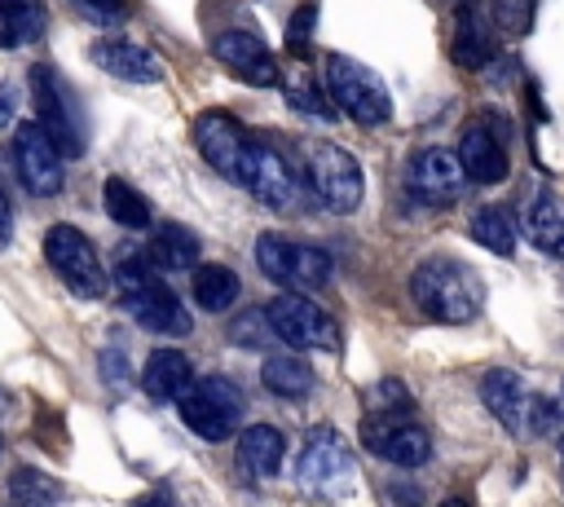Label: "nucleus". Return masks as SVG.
Masks as SVG:
<instances>
[{
	"label": "nucleus",
	"instance_id": "f257e3e1",
	"mask_svg": "<svg viewBox=\"0 0 564 507\" xmlns=\"http://www.w3.org/2000/svg\"><path fill=\"white\" fill-rule=\"evenodd\" d=\"M410 295H414V304L432 322H445V326L471 322L485 309V282L458 256H427V260H419L414 273H410Z\"/></svg>",
	"mask_w": 564,
	"mask_h": 507
},
{
	"label": "nucleus",
	"instance_id": "f03ea898",
	"mask_svg": "<svg viewBox=\"0 0 564 507\" xmlns=\"http://www.w3.org/2000/svg\"><path fill=\"white\" fill-rule=\"evenodd\" d=\"M238 185L269 212H300L308 203V176L269 141V137H251L238 163Z\"/></svg>",
	"mask_w": 564,
	"mask_h": 507
},
{
	"label": "nucleus",
	"instance_id": "7ed1b4c3",
	"mask_svg": "<svg viewBox=\"0 0 564 507\" xmlns=\"http://www.w3.org/2000/svg\"><path fill=\"white\" fill-rule=\"evenodd\" d=\"M300 154H304V176H308L313 198H322V207L335 216H352L361 207V194H366L361 163L344 145L313 141V137L300 141Z\"/></svg>",
	"mask_w": 564,
	"mask_h": 507
},
{
	"label": "nucleus",
	"instance_id": "20e7f679",
	"mask_svg": "<svg viewBox=\"0 0 564 507\" xmlns=\"http://www.w3.org/2000/svg\"><path fill=\"white\" fill-rule=\"evenodd\" d=\"M326 93L361 128H379V123L392 119L388 84L366 62H357V57H344V53H330L326 57Z\"/></svg>",
	"mask_w": 564,
	"mask_h": 507
},
{
	"label": "nucleus",
	"instance_id": "39448f33",
	"mask_svg": "<svg viewBox=\"0 0 564 507\" xmlns=\"http://www.w3.org/2000/svg\"><path fill=\"white\" fill-rule=\"evenodd\" d=\"M242 410H247V401H242V392H238L225 375H203V379H194V384L181 392V401H176L181 423H185L194 436H203V441H229V436L238 432V423H242Z\"/></svg>",
	"mask_w": 564,
	"mask_h": 507
},
{
	"label": "nucleus",
	"instance_id": "423d86ee",
	"mask_svg": "<svg viewBox=\"0 0 564 507\" xmlns=\"http://www.w3.org/2000/svg\"><path fill=\"white\" fill-rule=\"evenodd\" d=\"M256 265L269 282H278L282 291H317L330 282L335 265L322 247L313 242H295L286 234H260L256 238Z\"/></svg>",
	"mask_w": 564,
	"mask_h": 507
},
{
	"label": "nucleus",
	"instance_id": "0eeeda50",
	"mask_svg": "<svg viewBox=\"0 0 564 507\" xmlns=\"http://www.w3.org/2000/svg\"><path fill=\"white\" fill-rule=\"evenodd\" d=\"M295 476L317 498H348L357 489V459L335 428H313L300 450Z\"/></svg>",
	"mask_w": 564,
	"mask_h": 507
},
{
	"label": "nucleus",
	"instance_id": "6e6552de",
	"mask_svg": "<svg viewBox=\"0 0 564 507\" xmlns=\"http://www.w3.org/2000/svg\"><path fill=\"white\" fill-rule=\"evenodd\" d=\"M31 101H35V119L48 128V137L62 145V154H84V115L75 106V88L62 79L57 66L40 62L31 66Z\"/></svg>",
	"mask_w": 564,
	"mask_h": 507
},
{
	"label": "nucleus",
	"instance_id": "1a4fd4ad",
	"mask_svg": "<svg viewBox=\"0 0 564 507\" xmlns=\"http://www.w3.org/2000/svg\"><path fill=\"white\" fill-rule=\"evenodd\" d=\"M44 260L53 265V273L62 278V287L79 300H97L110 282L97 247L75 229V225H48L44 234Z\"/></svg>",
	"mask_w": 564,
	"mask_h": 507
},
{
	"label": "nucleus",
	"instance_id": "9d476101",
	"mask_svg": "<svg viewBox=\"0 0 564 507\" xmlns=\"http://www.w3.org/2000/svg\"><path fill=\"white\" fill-rule=\"evenodd\" d=\"M269 326L282 344L291 348H322V353H335L339 348V326L326 309H317L304 291H278L269 304Z\"/></svg>",
	"mask_w": 564,
	"mask_h": 507
},
{
	"label": "nucleus",
	"instance_id": "9b49d317",
	"mask_svg": "<svg viewBox=\"0 0 564 507\" xmlns=\"http://www.w3.org/2000/svg\"><path fill=\"white\" fill-rule=\"evenodd\" d=\"M361 445L397 467H423L432 459V432L410 419V410H370L361 419Z\"/></svg>",
	"mask_w": 564,
	"mask_h": 507
},
{
	"label": "nucleus",
	"instance_id": "f8f14e48",
	"mask_svg": "<svg viewBox=\"0 0 564 507\" xmlns=\"http://www.w3.org/2000/svg\"><path fill=\"white\" fill-rule=\"evenodd\" d=\"M62 159H66L62 145L48 137V128H44L40 119L13 128V163H18L22 185H26L35 198H53V194L66 185Z\"/></svg>",
	"mask_w": 564,
	"mask_h": 507
},
{
	"label": "nucleus",
	"instance_id": "ddd939ff",
	"mask_svg": "<svg viewBox=\"0 0 564 507\" xmlns=\"http://www.w3.org/2000/svg\"><path fill=\"white\" fill-rule=\"evenodd\" d=\"M467 181L471 176H467L463 159L445 145H423L405 163V190H410L414 203H427V207H454Z\"/></svg>",
	"mask_w": 564,
	"mask_h": 507
},
{
	"label": "nucleus",
	"instance_id": "4468645a",
	"mask_svg": "<svg viewBox=\"0 0 564 507\" xmlns=\"http://www.w3.org/2000/svg\"><path fill=\"white\" fill-rule=\"evenodd\" d=\"M247 128L225 115V110H203L194 119V150L203 154V163L212 172H220L225 181H238V163H242V150H247Z\"/></svg>",
	"mask_w": 564,
	"mask_h": 507
},
{
	"label": "nucleus",
	"instance_id": "2eb2a0df",
	"mask_svg": "<svg viewBox=\"0 0 564 507\" xmlns=\"http://www.w3.org/2000/svg\"><path fill=\"white\" fill-rule=\"evenodd\" d=\"M212 53L229 66V75H238L251 88H269V84L282 79L269 44L260 35H251V31H216L212 35Z\"/></svg>",
	"mask_w": 564,
	"mask_h": 507
},
{
	"label": "nucleus",
	"instance_id": "dca6fc26",
	"mask_svg": "<svg viewBox=\"0 0 564 507\" xmlns=\"http://www.w3.org/2000/svg\"><path fill=\"white\" fill-rule=\"evenodd\" d=\"M123 309L132 313V322H141L145 331L167 335V339H185V335L194 331V317L185 313L181 295H176L163 278H154V282H145L141 291L123 295Z\"/></svg>",
	"mask_w": 564,
	"mask_h": 507
},
{
	"label": "nucleus",
	"instance_id": "f3484780",
	"mask_svg": "<svg viewBox=\"0 0 564 507\" xmlns=\"http://www.w3.org/2000/svg\"><path fill=\"white\" fill-rule=\"evenodd\" d=\"M480 401L489 406V414L516 432V436H529V406H533V392L524 384V375L507 370V366H494L480 375Z\"/></svg>",
	"mask_w": 564,
	"mask_h": 507
},
{
	"label": "nucleus",
	"instance_id": "a211bd4d",
	"mask_svg": "<svg viewBox=\"0 0 564 507\" xmlns=\"http://www.w3.org/2000/svg\"><path fill=\"white\" fill-rule=\"evenodd\" d=\"M458 159H463V168H467V176H471L476 185H498V181L507 176V168H511L502 137H498L489 123H480V119L463 128Z\"/></svg>",
	"mask_w": 564,
	"mask_h": 507
},
{
	"label": "nucleus",
	"instance_id": "6ab92c4d",
	"mask_svg": "<svg viewBox=\"0 0 564 507\" xmlns=\"http://www.w3.org/2000/svg\"><path fill=\"white\" fill-rule=\"evenodd\" d=\"M88 57H93L106 75H115V79H123V84H159V79H163L159 57H154L150 48L132 44V40H97V44L88 48Z\"/></svg>",
	"mask_w": 564,
	"mask_h": 507
},
{
	"label": "nucleus",
	"instance_id": "aec40b11",
	"mask_svg": "<svg viewBox=\"0 0 564 507\" xmlns=\"http://www.w3.org/2000/svg\"><path fill=\"white\" fill-rule=\"evenodd\" d=\"M449 57H454L463 71H480V66H489V57H494V22L485 18V9L463 4V9L454 13Z\"/></svg>",
	"mask_w": 564,
	"mask_h": 507
},
{
	"label": "nucleus",
	"instance_id": "412c9836",
	"mask_svg": "<svg viewBox=\"0 0 564 507\" xmlns=\"http://www.w3.org/2000/svg\"><path fill=\"white\" fill-rule=\"evenodd\" d=\"M282 454H286V436L278 428H269V423H251L238 436V476L269 481V476H278Z\"/></svg>",
	"mask_w": 564,
	"mask_h": 507
},
{
	"label": "nucleus",
	"instance_id": "4be33fe9",
	"mask_svg": "<svg viewBox=\"0 0 564 507\" xmlns=\"http://www.w3.org/2000/svg\"><path fill=\"white\" fill-rule=\"evenodd\" d=\"M194 384V366L185 353L176 348H154L145 357V370H141V388L154 397V401H181V392Z\"/></svg>",
	"mask_w": 564,
	"mask_h": 507
},
{
	"label": "nucleus",
	"instance_id": "5701e85b",
	"mask_svg": "<svg viewBox=\"0 0 564 507\" xmlns=\"http://www.w3.org/2000/svg\"><path fill=\"white\" fill-rule=\"evenodd\" d=\"M524 225H529V238L542 251H551V256L564 260V198L555 190H546V185L533 190V198L524 207Z\"/></svg>",
	"mask_w": 564,
	"mask_h": 507
},
{
	"label": "nucleus",
	"instance_id": "b1692460",
	"mask_svg": "<svg viewBox=\"0 0 564 507\" xmlns=\"http://www.w3.org/2000/svg\"><path fill=\"white\" fill-rule=\"evenodd\" d=\"M198 251H203L198 234L189 225H176V220L159 225L150 238V260L159 269H198Z\"/></svg>",
	"mask_w": 564,
	"mask_h": 507
},
{
	"label": "nucleus",
	"instance_id": "393cba45",
	"mask_svg": "<svg viewBox=\"0 0 564 507\" xmlns=\"http://www.w3.org/2000/svg\"><path fill=\"white\" fill-rule=\"evenodd\" d=\"M44 4L40 0H0V48H22L44 35Z\"/></svg>",
	"mask_w": 564,
	"mask_h": 507
},
{
	"label": "nucleus",
	"instance_id": "a878e982",
	"mask_svg": "<svg viewBox=\"0 0 564 507\" xmlns=\"http://www.w3.org/2000/svg\"><path fill=\"white\" fill-rule=\"evenodd\" d=\"M101 203H106V216L123 229H145L150 225V198L137 185H128L123 176L101 181Z\"/></svg>",
	"mask_w": 564,
	"mask_h": 507
},
{
	"label": "nucleus",
	"instance_id": "bb28decb",
	"mask_svg": "<svg viewBox=\"0 0 564 507\" xmlns=\"http://www.w3.org/2000/svg\"><path fill=\"white\" fill-rule=\"evenodd\" d=\"M238 295H242V282H238V273L229 265H198L194 269V300H198V309L225 313V309L238 304Z\"/></svg>",
	"mask_w": 564,
	"mask_h": 507
},
{
	"label": "nucleus",
	"instance_id": "cd10ccee",
	"mask_svg": "<svg viewBox=\"0 0 564 507\" xmlns=\"http://www.w3.org/2000/svg\"><path fill=\"white\" fill-rule=\"evenodd\" d=\"M260 379L273 397H304L313 388V366L300 353H269L260 366Z\"/></svg>",
	"mask_w": 564,
	"mask_h": 507
},
{
	"label": "nucleus",
	"instance_id": "c85d7f7f",
	"mask_svg": "<svg viewBox=\"0 0 564 507\" xmlns=\"http://www.w3.org/2000/svg\"><path fill=\"white\" fill-rule=\"evenodd\" d=\"M471 238L485 247V251H494V256H511L516 251V220H511V212L507 207H480L476 216H471Z\"/></svg>",
	"mask_w": 564,
	"mask_h": 507
},
{
	"label": "nucleus",
	"instance_id": "c756f323",
	"mask_svg": "<svg viewBox=\"0 0 564 507\" xmlns=\"http://www.w3.org/2000/svg\"><path fill=\"white\" fill-rule=\"evenodd\" d=\"M53 503H62V485L48 472L18 467L9 476V507H53Z\"/></svg>",
	"mask_w": 564,
	"mask_h": 507
},
{
	"label": "nucleus",
	"instance_id": "7c9ffc66",
	"mask_svg": "<svg viewBox=\"0 0 564 507\" xmlns=\"http://www.w3.org/2000/svg\"><path fill=\"white\" fill-rule=\"evenodd\" d=\"M286 101H291L300 115H313V119H335V110H339V106L330 101V93H322L308 75L286 84Z\"/></svg>",
	"mask_w": 564,
	"mask_h": 507
},
{
	"label": "nucleus",
	"instance_id": "2f4dec72",
	"mask_svg": "<svg viewBox=\"0 0 564 507\" xmlns=\"http://www.w3.org/2000/svg\"><path fill=\"white\" fill-rule=\"evenodd\" d=\"M533 13H538V0H494V22L511 35H524L533 26Z\"/></svg>",
	"mask_w": 564,
	"mask_h": 507
},
{
	"label": "nucleus",
	"instance_id": "473e14b6",
	"mask_svg": "<svg viewBox=\"0 0 564 507\" xmlns=\"http://www.w3.org/2000/svg\"><path fill=\"white\" fill-rule=\"evenodd\" d=\"M560 423H564V401L533 392V406H529V436H551Z\"/></svg>",
	"mask_w": 564,
	"mask_h": 507
},
{
	"label": "nucleus",
	"instance_id": "72a5a7b5",
	"mask_svg": "<svg viewBox=\"0 0 564 507\" xmlns=\"http://www.w3.org/2000/svg\"><path fill=\"white\" fill-rule=\"evenodd\" d=\"M88 22H97V26H115V22H123L128 18V0H70Z\"/></svg>",
	"mask_w": 564,
	"mask_h": 507
},
{
	"label": "nucleus",
	"instance_id": "f704fd0d",
	"mask_svg": "<svg viewBox=\"0 0 564 507\" xmlns=\"http://www.w3.org/2000/svg\"><path fill=\"white\" fill-rule=\"evenodd\" d=\"M313 26H317V4H300V9L291 13V22H286V44H291L295 53H304Z\"/></svg>",
	"mask_w": 564,
	"mask_h": 507
},
{
	"label": "nucleus",
	"instance_id": "c9c22d12",
	"mask_svg": "<svg viewBox=\"0 0 564 507\" xmlns=\"http://www.w3.org/2000/svg\"><path fill=\"white\" fill-rule=\"evenodd\" d=\"M370 401H375V410H414V397L401 388V379H379Z\"/></svg>",
	"mask_w": 564,
	"mask_h": 507
},
{
	"label": "nucleus",
	"instance_id": "e433bc0d",
	"mask_svg": "<svg viewBox=\"0 0 564 507\" xmlns=\"http://www.w3.org/2000/svg\"><path fill=\"white\" fill-rule=\"evenodd\" d=\"M101 375H106L115 388L128 384V366H123V353H119V348H106V353H101Z\"/></svg>",
	"mask_w": 564,
	"mask_h": 507
},
{
	"label": "nucleus",
	"instance_id": "4c0bfd02",
	"mask_svg": "<svg viewBox=\"0 0 564 507\" xmlns=\"http://www.w3.org/2000/svg\"><path fill=\"white\" fill-rule=\"evenodd\" d=\"M13 242V207H9V194L0 190V251Z\"/></svg>",
	"mask_w": 564,
	"mask_h": 507
},
{
	"label": "nucleus",
	"instance_id": "58836bf2",
	"mask_svg": "<svg viewBox=\"0 0 564 507\" xmlns=\"http://www.w3.org/2000/svg\"><path fill=\"white\" fill-rule=\"evenodd\" d=\"M141 507H176V503H172V494H167V489H154V494H150Z\"/></svg>",
	"mask_w": 564,
	"mask_h": 507
},
{
	"label": "nucleus",
	"instance_id": "ea45409f",
	"mask_svg": "<svg viewBox=\"0 0 564 507\" xmlns=\"http://www.w3.org/2000/svg\"><path fill=\"white\" fill-rule=\"evenodd\" d=\"M9 115H13V101H9V93H0V123H9Z\"/></svg>",
	"mask_w": 564,
	"mask_h": 507
},
{
	"label": "nucleus",
	"instance_id": "a19ab883",
	"mask_svg": "<svg viewBox=\"0 0 564 507\" xmlns=\"http://www.w3.org/2000/svg\"><path fill=\"white\" fill-rule=\"evenodd\" d=\"M441 507H471V503H467V498H445Z\"/></svg>",
	"mask_w": 564,
	"mask_h": 507
},
{
	"label": "nucleus",
	"instance_id": "79ce46f5",
	"mask_svg": "<svg viewBox=\"0 0 564 507\" xmlns=\"http://www.w3.org/2000/svg\"><path fill=\"white\" fill-rule=\"evenodd\" d=\"M4 406H9V397H4V392H0V419H4Z\"/></svg>",
	"mask_w": 564,
	"mask_h": 507
},
{
	"label": "nucleus",
	"instance_id": "37998d69",
	"mask_svg": "<svg viewBox=\"0 0 564 507\" xmlns=\"http://www.w3.org/2000/svg\"><path fill=\"white\" fill-rule=\"evenodd\" d=\"M560 467H564V441H560Z\"/></svg>",
	"mask_w": 564,
	"mask_h": 507
},
{
	"label": "nucleus",
	"instance_id": "c03bdc74",
	"mask_svg": "<svg viewBox=\"0 0 564 507\" xmlns=\"http://www.w3.org/2000/svg\"><path fill=\"white\" fill-rule=\"evenodd\" d=\"M560 401H564V388H560Z\"/></svg>",
	"mask_w": 564,
	"mask_h": 507
}]
</instances>
